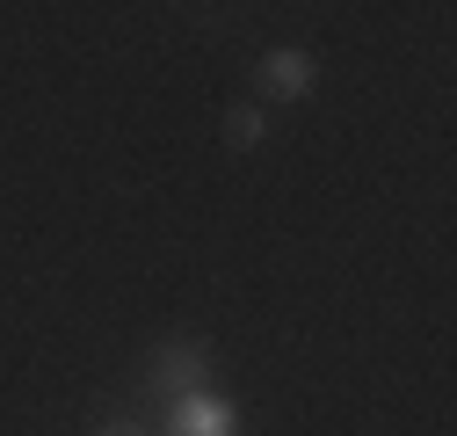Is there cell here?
<instances>
[{"instance_id": "1", "label": "cell", "mask_w": 457, "mask_h": 436, "mask_svg": "<svg viewBox=\"0 0 457 436\" xmlns=\"http://www.w3.org/2000/svg\"><path fill=\"white\" fill-rule=\"evenodd\" d=\"M204 371H211V349H204L196 335H175V342H160V349H153L145 386H153V400H160V407H175V400L204 393Z\"/></svg>"}, {"instance_id": "2", "label": "cell", "mask_w": 457, "mask_h": 436, "mask_svg": "<svg viewBox=\"0 0 457 436\" xmlns=\"http://www.w3.org/2000/svg\"><path fill=\"white\" fill-rule=\"evenodd\" d=\"M167 436H240V407L218 393H189L167 407Z\"/></svg>"}, {"instance_id": "3", "label": "cell", "mask_w": 457, "mask_h": 436, "mask_svg": "<svg viewBox=\"0 0 457 436\" xmlns=\"http://www.w3.org/2000/svg\"><path fill=\"white\" fill-rule=\"evenodd\" d=\"M312 80H320V66H312V51H298V44H276L262 59V95H276V102H305Z\"/></svg>"}, {"instance_id": "4", "label": "cell", "mask_w": 457, "mask_h": 436, "mask_svg": "<svg viewBox=\"0 0 457 436\" xmlns=\"http://www.w3.org/2000/svg\"><path fill=\"white\" fill-rule=\"evenodd\" d=\"M262 138H269L262 109H247V102H233V109H225V146H233V153H254Z\"/></svg>"}, {"instance_id": "5", "label": "cell", "mask_w": 457, "mask_h": 436, "mask_svg": "<svg viewBox=\"0 0 457 436\" xmlns=\"http://www.w3.org/2000/svg\"><path fill=\"white\" fill-rule=\"evenodd\" d=\"M95 436H145V429H138V422H102Z\"/></svg>"}]
</instances>
